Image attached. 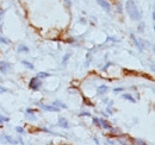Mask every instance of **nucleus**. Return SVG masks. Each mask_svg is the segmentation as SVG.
<instances>
[{
    "label": "nucleus",
    "mask_w": 155,
    "mask_h": 145,
    "mask_svg": "<svg viewBox=\"0 0 155 145\" xmlns=\"http://www.w3.org/2000/svg\"><path fill=\"white\" fill-rule=\"evenodd\" d=\"M125 11H127L128 16L130 17V19H133V20H140L142 18V13L134 0H128L125 2Z\"/></svg>",
    "instance_id": "f257e3e1"
},
{
    "label": "nucleus",
    "mask_w": 155,
    "mask_h": 145,
    "mask_svg": "<svg viewBox=\"0 0 155 145\" xmlns=\"http://www.w3.org/2000/svg\"><path fill=\"white\" fill-rule=\"evenodd\" d=\"M29 87H30V89H32V91H35V92L39 91L41 87H42V80L38 79L37 76L32 77V79L30 80V82H29Z\"/></svg>",
    "instance_id": "f03ea898"
},
{
    "label": "nucleus",
    "mask_w": 155,
    "mask_h": 145,
    "mask_svg": "<svg viewBox=\"0 0 155 145\" xmlns=\"http://www.w3.org/2000/svg\"><path fill=\"white\" fill-rule=\"evenodd\" d=\"M0 142L1 143H7V144H11V145H16L18 144V140L8 134H0Z\"/></svg>",
    "instance_id": "7ed1b4c3"
},
{
    "label": "nucleus",
    "mask_w": 155,
    "mask_h": 145,
    "mask_svg": "<svg viewBox=\"0 0 155 145\" xmlns=\"http://www.w3.org/2000/svg\"><path fill=\"white\" fill-rule=\"evenodd\" d=\"M12 70V64L10 62H6V61H0V72H2L4 75L8 74V72Z\"/></svg>",
    "instance_id": "20e7f679"
},
{
    "label": "nucleus",
    "mask_w": 155,
    "mask_h": 145,
    "mask_svg": "<svg viewBox=\"0 0 155 145\" xmlns=\"http://www.w3.org/2000/svg\"><path fill=\"white\" fill-rule=\"evenodd\" d=\"M98 5L103 8V10H105L106 12H110L111 11V4L109 2V1H106V0H97Z\"/></svg>",
    "instance_id": "39448f33"
},
{
    "label": "nucleus",
    "mask_w": 155,
    "mask_h": 145,
    "mask_svg": "<svg viewBox=\"0 0 155 145\" xmlns=\"http://www.w3.org/2000/svg\"><path fill=\"white\" fill-rule=\"evenodd\" d=\"M39 107L47 112H60V108L54 105H39Z\"/></svg>",
    "instance_id": "423d86ee"
},
{
    "label": "nucleus",
    "mask_w": 155,
    "mask_h": 145,
    "mask_svg": "<svg viewBox=\"0 0 155 145\" xmlns=\"http://www.w3.org/2000/svg\"><path fill=\"white\" fill-rule=\"evenodd\" d=\"M58 125L62 128H69V124H68V120L63 117H60L58 120Z\"/></svg>",
    "instance_id": "0eeeda50"
},
{
    "label": "nucleus",
    "mask_w": 155,
    "mask_h": 145,
    "mask_svg": "<svg viewBox=\"0 0 155 145\" xmlns=\"http://www.w3.org/2000/svg\"><path fill=\"white\" fill-rule=\"evenodd\" d=\"M99 120H100V127L101 128H104V130H110L112 125L110 124V121H107L106 119H104V118H99Z\"/></svg>",
    "instance_id": "6e6552de"
},
{
    "label": "nucleus",
    "mask_w": 155,
    "mask_h": 145,
    "mask_svg": "<svg viewBox=\"0 0 155 145\" xmlns=\"http://www.w3.org/2000/svg\"><path fill=\"white\" fill-rule=\"evenodd\" d=\"M107 92H109V87H107V86H105V85H101V86H98L97 87V94L98 95H105Z\"/></svg>",
    "instance_id": "1a4fd4ad"
},
{
    "label": "nucleus",
    "mask_w": 155,
    "mask_h": 145,
    "mask_svg": "<svg viewBox=\"0 0 155 145\" xmlns=\"http://www.w3.org/2000/svg\"><path fill=\"white\" fill-rule=\"evenodd\" d=\"M122 98L125 99V100H128V101H130V102H133V104H135L136 102L135 98H134L131 94H129V93H124V94H122Z\"/></svg>",
    "instance_id": "9d476101"
},
{
    "label": "nucleus",
    "mask_w": 155,
    "mask_h": 145,
    "mask_svg": "<svg viewBox=\"0 0 155 145\" xmlns=\"http://www.w3.org/2000/svg\"><path fill=\"white\" fill-rule=\"evenodd\" d=\"M51 105H54V106H56V107H58V108H63V109H67L68 108V106L64 104V102H62V101H60V100H56V101H54Z\"/></svg>",
    "instance_id": "9b49d317"
},
{
    "label": "nucleus",
    "mask_w": 155,
    "mask_h": 145,
    "mask_svg": "<svg viewBox=\"0 0 155 145\" xmlns=\"http://www.w3.org/2000/svg\"><path fill=\"white\" fill-rule=\"evenodd\" d=\"M130 36H131V39H133V40L135 42V44H136V47H137V49H138L140 51H142V50H143V45L141 44V42H138V40H137V38L135 37V35H134V34H131Z\"/></svg>",
    "instance_id": "f8f14e48"
},
{
    "label": "nucleus",
    "mask_w": 155,
    "mask_h": 145,
    "mask_svg": "<svg viewBox=\"0 0 155 145\" xmlns=\"http://www.w3.org/2000/svg\"><path fill=\"white\" fill-rule=\"evenodd\" d=\"M21 64H23L25 68L30 69V70H34V69H35V66H34L31 62H29V61H25V60H23V61H21Z\"/></svg>",
    "instance_id": "ddd939ff"
},
{
    "label": "nucleus",
    "mask_w": 155,
    "mask_h": 145,
    "mask_svg": "<svg viewBox=\"0 0 155 145\" xmlns=\"http://www.w3.org/2000/svg\"><path fill=\"white\" fill-rule=\"evenodd\" d=\"M17 53H29V48H28V47H26V45H23V44H21V45H19V47H18V48H17Z\"/></svg>",
    "instance_id": "4468645a"
},
{
    "label": "nucleus",
    "mask_w": 155,
    "mask_h": 145,
    "mask_svg": "<svg viewBox=\"0 0 155 145\" xmlns=\"http://www.w3.org/2000/svg\"><path fill=\"white\" fill-rule=\"evenodd\" d=\"M49 76H50V74H49V72H41L37 74V77L41 79V80H42V79H47V77H49Z\"/></svg>",
    "instance_id": "2eb2a0df"
},
{
    "label": "nucleus",
    "mask_w": 155,
    "mask_h": 145,
    "mask_svg": "<svg viewBox=\"0 0 155 145\" xmlns=\"http://www.w3.org/2000/svg\"><path fill=\"white\" fill-rule=\"evenodd\" d=\"M0 43H2V44H6V45H10V44H11V40H10L8 38H6V37L0 36Z\"/></svg>",
    "instance_id": "dca6fc26"
},
{
    "label": "nucleus",
    "mask_w": 155,
    "mask_h": 145,
    "mask_svg": "<svg viewBox=\"0 0 155 145\" xmlns=\"http://www.w3.org/2000/svg\"><path fill=\"white\" fill-rule=\"evenodd\" d=\"M119 133H120V130H119V128H114V127L110 128V134H112V136H118Z\"/></svg>",
    "instance_id": "f3484780"
},
{
    "label": "nucleus",
    "mask_w": 155,
    "mask_h": 145,
    "mask_svg": "<svg viewBox=\"0 0 155 145\" xmlns=\"http://www.w3.org/2000/svg\"><path fill=\"white\" fill-rule=\"evenodd\" d=\"M133 140H134L135 145H148V143H146L144 140H142V139H138V138H135V139H133Z\"/></svg>",
    "instance_id": "a211bd4d"
},
{
    "label": "nucleus",
    "mask_w": 155,
    "mask_h": 145,
    "mask_svg": "<svg viewBox=\"0 0 155 145\" xmlns=\"http://www.w3.org/2000/svg\"><path fill=\"white\" fill-rule=\"evenodd\" d=\"M8 120H10V118H8V117L0 114V124H2V123H7Z\"/></svg>",
    "instance_id": "6ab92c4d"
},
{
    "label": "nucleus",
    "mask_w": 155,
    "mask_h": 145,
    "mask_svg": "<svg viewBox=\"0 0 155 145\" xmlns=\"http://www.w3.org/2000/svg\"><path fill=\"white\" fill-rule=\"evenodd\" d=\"M25 118H26V119H29V120H34V121L37 119L35 115H31V114H30V113H28V112H25Z\"/></svg>",
    "instance_id": "aec40b11"
},
{
    "label": "nucleus",
    "mask_w": 155,
    "mask_h": 145,
    "mask_svg": "<svg viewBox=\"0 0 155 145\" xmlns=\"http://www.w3.org/2000/svg\"><path fill=\"white\" fill-rule=\"evenodd\" d=\"M137 31H138V32H141V34L144 31V23H141V24L137 26Z\"/></svg>",
    "instance_id": "412c9836"
},
{
    "label": "nucleus",
    "mask_w": 155,
    "mask_h": 145,
    "mask_svg": "<svg viewBox=\"0 0 155 145\" xmlns=\"http://www.w3.org/2000/svg\"><path fill=\"white\" fill-rule=\"evenodd\" d=\"M92 120H93V124H94L96 126L100 127V120H99V118H96V117H93V118H92Z\"/></svg>",
    "instance_id": "4be33fe9"
},
{
    "label": "nucleus",
    "mask_w": 155,
    "mask_h": 145,
    "mask_svg": "<svg viewBox=\"0 0 155 145\" xmlns=\"http://www.w3.org/2000/svg\"><path fill=\"white\" fill-rule=\"evenodd\" d=\"M16 131L19 133V134H25V130L20 126H16Z\"/></svg>",
    "instance_id": "5701e85b"
},
{
    "label": "nucleus",
    "mask_w": 155,
    "mask_h": 145,
    "mask_svg": "<svg viewBox=\"0 0 155 145\" xmlns=\"http://www.w3.org/2000/svg\"><path fill=\"white\" fill-rule=\"evenodd\" d=\"M69 56H71V53H67V54L64 55V58L62 60V64H66V62L69 60Z\"/></svg>",
    "instance_id": "b1692460"
},
{
    "label": "nucleus",
    "mask_w": 155,
    "mask_h": 145,
    "mask_svg": "<svg viewBox=\"0 0 155 145\" xmlns=\"http://www.w3.org/2000/svg\"><path fill=\"white\" fill-rule=\"evenodd\" d=\"M7 92H10V89H8V88H6V87H4V86H0V94L7 93Z\"/></svg>",
    "instance_id": "393cba45"
},
{
    "label": "nucleus",
    "mask_w": 155,
    "mask_h": 145,
    "mask_svg": "<svg viewBox=\"0 0 155 145\" xmlns=\"http://www.w3.org/2000/svg\"><path fill=\"white\" fill-rule=\"evenodd\" d=\"M82 99H84V102H85L87 106H94V105H93V102H91L88 99H86V98H82Z\"/></svg>",
    "instance_id": "a878e982"
},
{
    "label": "nucleus",
    "mask_w": 155,
    "mask_h": 145,
    "mask_svg": "<svg viewBox=\"0 0 155 145\" xmlns=\"http://www.w3.org/2000/svg\"><path fill=\"white\" fill-rule=\"evenodd\" d=\"M79 115L80 117H91V113L90 112H81Z\"/></svg>",
    "instance_id": "bb28decb"
},
{
    "label": "nucleus",
    "mask_w": 155,
    "mask_h": 145,
    "mask_svg": "<svg viewBox=\"0 0 155 145\" xmlns=\"http://www.w3.org/2000/svg\"><path fill=\"white\" fill-rule=\"evenodd\" d=\"M6 13V10H2V11H0V23H1V20L4 18V14Z\"/></svg>",
    "instance_id": "cd10ccee"
},
{
    "label": "nucleus",
    "mask_w": 155,
    "mask_h": 145,
    "mask_svg": "<svg viewBox=\"0 0 155 145\" xmlns=\"http://www.w3.org/2000/svg\"><path fill=\"white\" fill-rule=\"evenodd\" d=\"M123 91H124V88H123V87H117V88L114 89L115 93H119V92H123Z\"/></svg>",
    "instance_id": "c85d7f7f"
},
{
    "label": "nucleus",
    "mask_w": 155,
    "mask_h": 145,
    "mask_svg": "<svg viewBox=\"0 0 155 145\" xmlns=\"http://www.w3.org/2000/svg\"><path fill=\"white\" fill-rule=\"evenodd\" d=\"M63 1L66 2V5H67L68 7H71V6H72V1H71V0H63Z\"/></svg>",
    "instance_id": "c756f323"
},
{
    "label": "nucleus",
    "mask_w": 155,
    "mask_h": 145,
    "mask_svg": "<svg viewBox=\"0 0 155 145\" xmlns=\"http://www.w3.org/2000/svg\"><path fill=\"white\" fill-rule=\"evenodd\" d=\"M109 66H111V62H109V63H107V64H106V66H105V67L103 68V70H106V69L109 68Z\"/></svg>",
    "instance_id": "7c9ffc66"
},
{
    "label": "nucleus",
    "mask_w": 155,
    "mask_h": 145,
    "mask_svg": "<svg viewBox=\"0 0 155 145\" xmlns=\"http://www.w3.org/2000/svg\"><path fill=\"white\" fill-rule=\"evenodd\" d=\"M107 143H109V144H111V145L115 144V142H114V140H107Z\"/></svg>",
    "instance_id": "2f4dec72"
}]
</instances>
